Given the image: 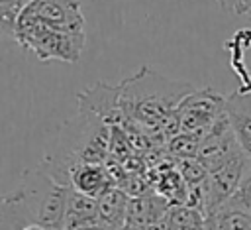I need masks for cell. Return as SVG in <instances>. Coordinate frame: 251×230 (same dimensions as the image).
<instances>
[{
	"label": "cell",
	"instance_id": "1",
	"mask_svg": "<svg viewBox=\"0 0 251 230\" xmlns=\"http://www.w3.org/2000/svg\"><path fill=\"white\" fill-rule=\"evenodd\" d=\"M192 90L194 86L190 83L173 81L151 67H141L118 85V104L124 122H133L145 130L153 145H165L167 140L161 134V126Z\"/></svg>",
	"mask_w": 251,
	"mask_h": 230
},
{
	"label": "cell",
	"instance_id": "2",
	"mask_svg": "<svg viewBox=\"0 0 251 230\" xmlns=\"http://www.w3.org/2000/svg\"><path fill=\"white\" fill-rule=\"evenodd\" d=\"M110 155V126L96 114L82 110L69 120L55 147V153L45 155L41 165L63 185H69V173L78 163H104Z\"/></svg>",
	"mask_w": 251,
	"mask_h": 230
},
{
	"label": "cell",
	"instance_id": "3",
	"mask_svg": "<svg viewBox=\"0 0 251 230\" xmlns=\"http://www.w3.org/2000/svg\"><path fill=\"white\" fill-rule=\"evenodd\" d=\"M12 37L25 49L33 51L35 57L43 63L61 61V63H76L84 49V31H65L55 29L43 24L37 14L25 4L16 16Z\"/></svg>",
	"mask_w": 251,
	"mask_h": 230
},
{
	"label": "cell",
	"instance_id": "4",
	"mask_svg": "<svg viewBox=\"0 0 251 230\" xmlns=\"http://www.w3.org/2000/svg\"><path fill=\"white\" fill-rule=\"evenodd\" d=\"M226 96L214 88H194L180 100L175 110L180 132L206 136L212 126L222 116H226Z\"/></svg>",
	"mask_w": 251,
	"mask_h": 230
},
{
	"label": "cell",
	"instance_id": "5",
	"mask_svg": "<svg viewBox=\"0 0 251 230\" xmlns=\"http://www.w3.org/2000/svg\"><path fill=\"white\" fill-rule=\"evenodd\" d=\"M241 145L231 130L227 112L226 116H222L212 130L202 138L200 144V151H198V159L202 161V165L208 169V173L220 169L224 163H227L229 159H233L237 153H241Z\"/></svg>",
	"mask_w": 251,
	"mask_h": 230
},
{
	"label": "cell",
	"instance_id": "6",
	"mask_svg": "<svg viewBox=\"0 0 251 230\" xmlns=\"http://www.w3.org/2000/svg\"><path fill=\"white\" fill-rule=\"evenodd\" d=\"M27 4L49 28L65 31H84L86 22L78 0H29Z\"/></svg>",
	"mask_w": 251,
	"mask_h": 230
},
{
	"label": "cell",
	"instance_id": "7",
	"mask_svg": "<svg viewBox=\"0 0 251 230\" xmlns=\"http://www.w3.org/2000/svg\"><path fill=\"white\" fill-rule=\"evenodd\" d=\"M169 206H171V202L155 191L153 193L149 191L147 195L131 197L129 206H127L126 228H129V230H147L153 222L165 218Z\"/></svg>",
	"mask_w": 251,
	"mask_h": 230
},
{
	"label": "cell",
	"instance_id": "8",
	"mask_svg": "<svg viewBox=\"0 0 251 230\" xmlns=\"http://www.w3.org/2000/svg\"><path fill=\"white\" fill-rule=\"evenodd\" d=\"M226 110L231 130L241 145V149L251 159V92H231L226 96Z\"/></svg>",
	"mask_w": 251,
	"mask_h": 230
},
{
	"label": "cell",
	"instance_id": "9",
	"mask_svg": "<svg viewBox=\"0 0 251 230\" xmlns=\"http://www.w3.org/2000/svg\"><path fill=\"white\" fill-rule=\"evenodd\" d=\"M129 195L116 185H110L98 197V224L106 226L108 230H122L126 228Z\"/></svg>",
	"mask_w": 251,
	"mask_h": 230
},
{
	"label": "cell",
	"instance_id": "10",
	"mask_svg": "<svg viewBox=\"0 0 251 230\" xmlns=\"http://www.w3.org/2000/svg\"><path fill=\"white\" fill-rule=\"evenodd\" d=\"M92 224H98V199L82 195L71 187L67 197L63 230H82Z\"/></svg>",
	"mask_w": 251,
	"mask_h": 230
},
{
	"label": "cell",
	"instance_id": "11",
	"mask_svg": "<svg viewBox=\"0 0 251 230\" xmlns=\"http://www.w3.org/2000/svg\"><path fill=\"white\" fill-rule=\"evenodd\" d=\"M69 185L82 195L98 199L112 183L104 163H78L69 173Z\"/></svg>",
	"mask_w": 251,
	"mask_h": 230
},
{
	"label": "cell",
	"instance_id": "12",
	"mask_svg": "<svg viewBox=\"0 0 251 230\" xmlns=\"http://www.w3.org/2000/svg\"><path fill=\"white\" fill-rule=\"evenodd\" d=\"M208 230H251V212L227 199L206 214Z\"/></svg>",
	"mask_w": 251,
	"mask_h": 230
},
{
	"label": "cell",
	"instance_id": "13",
	"mask_svg": "<svg viewBox=\"0 0 251 230\" xmlns=\"http://www.w3.org/2000/svg\"><path fill=\"white\" fill-rule=\"evenodd\" d=\"M165 220L171 230H208L204 212L186 204H171Z\"/></svg>",
	"mask_w": 251,
	"mask_h": 230
},
{
	"label": "cell",
	"instance_id": "14",
	"mask_svg": "<svg viewBox=\"0 0 251 230\" xmlns=\"http://www.w3.org/2000/svg\"><path fill=\"white\" fill-rule=\"evenodd\" d=\"M204 136L190 134V132H178L176 136L169 138L165 144L167 155L173 159H188V157H198L200 144Z\"/></svg>",
	"mask_w": 251,
	"mask_h": 230
},
{
	"label": "cell",
	"instance_id": "15",
	"mask_svg": "<svg viewBox=\"0 0 251 230\" xmlns=\"http://www.w3.org/2000/svg\"><path fill=\"white\" fill-rule=\"evenodd\" d=\"M29 0H0V37L10 33L14 29L16 16Z\"/></svg>",
	"mask_w": 251,
	"mask_h": 230
},
{
	"label": "cell",
	"instance_id": "16",
	"mask_svg": "<svg viewBox=\"0 0 251 230\" xmlns=\"http://www.w3.org/2000/svg\"><path fill=\"white\" fill-rule=\"evenodd\" d=\"M216 4L229 14H235L239 18H245L251 22V0H216Z\"/></svg>",
	"mask_w": 251,
	"mask_h": 230
},
{
	"label": "cell",
	"instance_id": "17",
	"mask_svg": "<svg viewBox=\"0 0 251 230\" xmlns=\"http://www.w3.org/2000/svg\"><path fill=\"white\" fill-rule=\"evenodd\" d=\"M231 39L239 45V47H243L245 51L251 47V29L249 28H241V29H237L233 35H231Z\"/></svg>",
	"mask_w": 251,
	"mask_h": 230
},
{
	"label": "cell",
	"instance_id": "18",
	"mask_svg": "<svg viewBox=\"0 0 251 230\" xmlns=\"http://www.w3.org/2000/svg\"><path fill=\"white\" fill-rule=\"evenodd\" d=\"M147 230H171L169 228V224H167V220L165 218H161V220H157V222H153Z\"/></svg>",
	"mask_w": 251,
	"mask_h": 230
},
{
	"label": "cell",
	"instance_id": "19",
	"mask_svg": "<svg viewBox=\"0 0 251 230\" xmlns=\"http://www.w3.org/2000/svg\"><path fill=\"white\" fill-rule=\"evenodd\" d=\"M22 230H47V228L41 226V224H25Z\"/></svg>",
	"mask_w": 251,
	"mask_h": 230
},
{
	"label": "cell",
	"instance_id": "20",
	"mask_svg": "<svg viewBox=\"0 0 251 230\" xmlns=\"http://www.w3.org/2000/svg\"><path fill=\"white\" fill-rule=\"evenodd\" d=\"M82 230H108V228L102 226V224H92V226H86V228H82Z\"/></svg>",
	"mask_w": 251,
	"mask_h": 230
},
{
	"label": "cell",
	"instance_id": "21",
	"mask_svg": "<svg viewBox=\"0 0 251 230\" xmlns=\"http://www.w3.org/2000/svg\"><path fill=\"white\" fill-rule=\"evenodd\" d=\"M2 202H4V195H0V206H2Z\"/></svg>",
	"mask_w": 251,
	"mask_h": 230
},
{
	"label": "cell",
	"instance_id": "22",
	"mask_svg": "<svg viewBox=\"0 0 251 230\" xmlns=\"http://www.w3.org/2000/svg\"><path fill=\"white\" fill-rule=\"evenodd\" d=\"M122 230H129V228H122Z\"/></svg>",
	"mask_w": 251,
	"mask_h": 230
}]
</instances>
